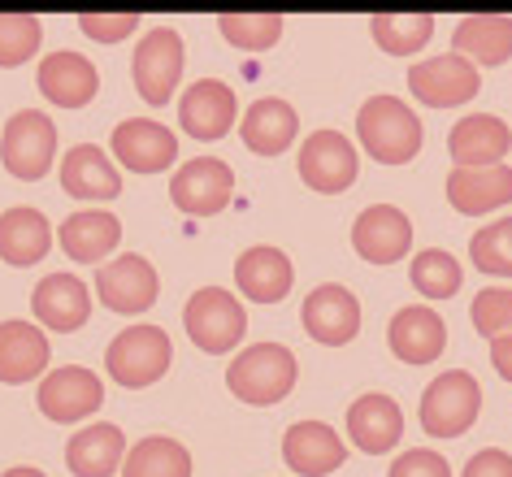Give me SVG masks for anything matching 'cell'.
<instances>
[{"instance_id":"37","label":"cell","mask_w":512,"mask_h":477,"mask_svg":"<svg viewBox=\"0 0 512 477\" xmlns=\"http://www.w3.org/2000/svg\"><path fill=\"white\" fill-rule=\"evenodd\" d=\"M40 48V18L31 14H0V70H14L35 57Z\"/></svg>"},{"instance_id":"40","label":"cell","mask_w":512,"mask_h":477,"mask_svg":"<svg viewBox=\"0 0 512 477\" xmlns=\"http://www.w3.org/2000/svg\"><path fill=\"white\" fill-rule=\"evenodd\" d=\"M387 477H452V469H447V460L439 456V451L413 447V451H404V456L391 464Z\"/></svg>"},{"instance_id":"4","label":"cell","mask_w":512,"mask_h":477,"mask_svg":"<svg viewBox=\"0 0 512 477\" xmlns=\"http://www.w3.org/2000/svg\"><path fill=\"white\" fill-rule=\"evenodd\" d=\"M478 408H482V386L473 373L465 369L439 373L421 395V430L430 438H456L478 421Z\"/></svg>"},{"instance_id":"6","label":"cell","mask_w":512,"mask_h":477,"mask_svg":"<svg viewBox=\"0 0 512 477\" xmlns=\"http://www.w3.org/2000/svg\"><path fill=\"white\" fill-rule=\"evenodd\" d=\"M57 157V126L48 113L40 109H22L9 118L5 139H0V161L5 170L22 178V183H35V178L48 174V165Z\"/></svg>"},{"instance_id":"33","label":"cell","mask_w":512,"mask_h":477,"mask_svg":"<svg viewBox=\"0 0 512 477\" xmlns=\"http://www.w3.org/2000/svg\"><path fill=\"white\" fill-rule=\"evenodd\" d=\"M374 44L391 57H413L430 44L434 35V18L430 14H374L369 18Z\"/></svg>"},{"instance_id":"11","label":"cell","mask_w":512,"mask_h":477,"mask_svg":"<svg viewBox=\"0 0 512 477\" xmlns=\"http://www.w3.org/2000/svg\"><path fill=\"white\" fill-rule=\"evenodd\" d=\"M35 404L48 421H61V425H74L83 417H92V412L105 404V386L92 369L83 365H66V369H53L48 378L40 382V395H35Z\"/></svg>"},{"instance_id":"28","label":"cell","mask_w":512,"mask_h":477,"mask_svg":"<svg viewBox=\"0 0 512 477\" xmlns=\"http://www.w3.org/2000/svg\"><path fill=\"white\" fill-rule=\"evenodd\" d=\"M447 200L456 213L482 217L512 200V170L508 165H486V170H452L447 174Z\"/></svg>"},{"instance_id":"41","label":"cell","mask_w":512,"mask_h":477,"mask_svg":"<svg viewBox=\"0 0 512 477\" xmlns=\"http://www.w3.org/2000/svg\"><path fill=\"white\" fill-rule=\"evenodd\" d=\"M460 477H512V456L508 451H499V447H486L465 464V473Z\"/></svg>"},{"instance_id":"27","label":"cell","mask_w":512,"mask_h":477,"mask_svg":"<svg viewBox=\"0 0 512 477\" xmlns=\"http://www.w3.org/2000/svg\"><path fill=\"white\" fill-rule=\"evenodd\" d=\"M239 135H243V144H248V152H256V157H278V152H287L291 139L300 135V118L287 100L265 96L243 113Z\"/></svg>"},{"instance_id":"17","label":"cell","mask_w":512,"mask_h":477,"mask_svg":"<svg viewBox=\"0 0 512 477\" xmlns=\"http://www.w3.org/2000/svg\"><path fill=\"white\" fill-rule=\"evenodd\" d=\"M235 113H239V100L222 79L191 83L183 100H178V122H183V131L191 139H222L235 126Z\"/></svg>"},{"instance_id":"35","label":"cell","mask_w":512,"mask_h":477,"mask_svg":"<svg viewBox=\"0 0 512 477\" xmlns=\"http://www.w3.org/2000/svg\"><path fill=\"white\" fill-rule=\"evenodd\" d=\"M217 27H222V40L230 48L265 53V48H274L278 35H283V14H222Z\"/></svg>"},{"instance_id":"32","label":"cell","mask_w":512,"mask_h":477,"mask_svg":"<svg viewBox=\"0 0 512 477\" xmlns=\"http://www.w3.org/2000/svg\"><path fill=\"white\" fill-rule=\"evenodd\" d=\"M122 477H191V456L183 443L152 434L126 451Z\"/></svg>"},{"instance_id":"13","label":"cell","mask_w":512,"mask_h":477,"mask_svg":"<svg viewBox=\"0 0 512 477\" xmlns=\"http://www.w3.org/2000/svg\"><path fill=\"white\" fill-rule=\"evenodd\" d=\"M352 248L369 265H395L413 248V222L391 204H374L352 222Z\"/></svg>"},{"instance_id":"22","label":"cell","mask_w":512,"mask_h":477,"mask_svg":"<svg viewBox=\"0 0 512 477\" xmlns=\"http://www.w3.org/2000/svg\"><path fill=\"white\" fill-rule=\"evenodd\" d=\"M348 438L369 456H382L404 438V412L391 395H361L348 408Z\"/></svg>"},{"instance_id":"18","label":"cell","mask_w":512,"mask_h":477,"mask_svg":"<svg viewBox=\"0 0 512 477\" xmlns=\"http://www.w3.org/2000/svg\"><path fill=\"white\" fill-rule=\"evenodd\" d=\"M387 343H391V352L400 356L404 365H430V360H439L443 347H447V326H443V317L434 313V308L408 304V308H400V313L391 317Z\"/></svg>"},{"instance_id":"24","label":"cell","mask_w":512,"mask_h":477,"mask_svg":"<svg viewBox=\"0 0 512 477\" xmlns=\"http://www.w3.org/2000/svg\"><path fill=\"white\" fill-rule=\"evenodd\" d=\"M61 187H66V196H79V200H118L122 174L96 144H79L61 161Z\"/></svg>"},{"instance_id":"25","label":"cell","mask_w":512,"mask_h":477,"mask_svg":"<svg viewBox=\"0 0 512 477\" xmlns=\"http://www.w3.org/2000/svg\"><path fill=\"white\" fill-rule=\"evenodd\" d=\"M452 53L469 66H504L512 57V18L504 14H473L460 18L452 31Z\"/></svg>"},{"instance_id":"23","label":"cell","mask_w":512,"mask_h":477,"mask_svg":"<svg viewBox=\"0 0 512 477\" xmlns=\"http://www.w3.org/2000/svg\"><path fill=\"white\" fill-rule=\"evenodd\" d=\"M53 248V226L40 209L18 204V209L0 213V261L5 265H40Z\"/></svg>"},{"instance_id":"12","label":"cell","mask_w":512,"mask_h":477,"mask_svg":"<svg viewBox=\"0 0 512 477\" xmlns=\"http://www.w3.org/2000/svg\"><path fill=\"white\" fill-rule=\"evenodd\" d=\"M300 178L322 196H339L356 183V148L339 131H317L300 148Z\"/></svg>"},{"instance_id":"15","label":"cell","mask_w":512,"mask_h":477,"mask_svg":"<svg viewBox=\"0 0 512 477\" xmlns=\"http://www.w3.org/2000/svg\"><path fill=\"white\" fill-rule=\"evenodd\" d=\"M113 157L135 174H161L178 161V139L170 126H161L152 118H126L113 131Z\"/></svg>"},{"instance_id":"39","label":"cell","mask_w":512,"mask_h":477,"mask_svg":"<svg viewBox=\"0 0 512 477\" xmlns=\"http://www.w3.org/2000/svg\"><path fill=\"white\" fill-rule=\"evenodd\" d=\"M79 27L100 44H118L126 35H135L139 14H79Z\"/></svg>"},{"instance_id":"26","label":"cell","mask_w":512,"mask_h":477,"mask_svg":"<svg viewBox=\"0 0 512 477\" xmlns=\"http://www.w3.org/2000/svg\"><path fill=\"white\" fill-rule=\"evenodd\" d=\"M48 369V334L31 321H0V382L22 386Z\"/></svg>"},{"instance_id":"29","label":"cell","mask_w":512,"mask_h":477,"mask_svg":"<svg viewBox=\"0 0 512 477\" xmlns=\"http://www.w3.org/2000/svg\"><path fill=\"white\" fill-rule=\"evenodd\" d=\"M235 282L239 291L256 304H278L296 282V269H291L287 252L278 248H248L235 261Z\"/></svg>"},{"instance_id":"38","label":"cell","mask_w":512,"mask_h":477,"mask_svg":"<svg viewBox=\"0 0 512 477\" xmlns=\"http://www.w3.org/2000/svg\"><path fill=\"white\" fill-rule=\"evenodd\" d=\"M469 317H473V330L482 334V339H508L512 334V291L504 287H486L478 291V300H473L469 308Z\"/></svg>"},{"instance_id":"2","label":"cell","mask_w":512,"mask_h":477,"mask_svg":"<svg viewBox=\"0 0 512 477\" xmlns=\"http://www.w3.org/2000/svg\"><path fill=\"white\" fill-rule=\"evenodd\" d=\"M296 378H300L296 356H291L283 343H256L248 352H239L235 365L226 369L230 395L243 399V404H252V408L278 404L283 395H291Z\"/></svg>"},{"instance_id":"7","label":"cell","mask_w":512,"mask_h":477,"mask_svg":"<svg viewBox=\"0 0 512 477\" xmlns=\"http://www.w3.org/2000/svg\"><path fill=\"white\" fill-rule=\"evenodd\" d=\"M131 74H135V92L148 105H165L178 87V74H183V40H178V31L152 27L135 48Z\"/></svg>"},{"instance_id":"1","label":"cell","mask_w":512,"mask_h":477,"mask_svg":"<svg viewBox=\"0 0 512 477\" xmlns=\"http://www.w3.org/2000/svg\"><path fill=\"white\" fill-rule=\"evenodd\" d=\"M361 148L382 165H404L421 152V122L417 113L395 96H369L356 113Z\"/></svg>"},{"instance_id":"30","label":"cell","mask_w":512,"mask_h":477,"mask_svg":"<svg viewBox=\"0 0 512 477\" xmlns=\"http://www.w3.org/2000/svg\"><path fill=\"white\" fill-rule=\"evenodd\" d=\"M118 239H122V222L105 209H83V213H74L61 222V248H66V256L79 265L105 261V256L118 248Z\"/></svg>"},{"instance_id":"36","label":"cell","mask_w":512,"mask_h":477,"mask_svg":"<svg viewBox=\"0 0 512 477\" xmlns=\"http://www.w3.org/2000/svg\"><path fill=\"white\" fill-rule=\"evenodd\" d=\"M469 261L482 269V274H499L512 278V217H499V222L482 226L469 243Z\"/></svg>"},{"instance_id":"34","label":"cell","mask_w":512,"mask_h":477,"mask_svg":"<svg viewBox=\"0 0 512 477\" xmlns=\"http://www.w3.org/2000/svg\"><path fill=\"white\" fill-rule=\"evenodd\" d=\"M408 278H413L417 295H426V300H447V295L460 291V265H456V256L443 248L417 252L413 265H408Z\"/></svg>"},{"instance_id":"21","label":"cell","mask_w":512,"mask_h":477,"mask_svg":"<svg viewBox=\"0 0 512 477\" xmlns=\"http://www.w3.org/2000/svg\"><path fill=\"white\" fill-rule=\"evenodd\" d=\"M31 308H35V317H40V326L66 334V330L87 326V317H92V291L74 274H48L40 287H35Z\"/></svg>"},{"instance_id":"10","label":"cell","mask_w":512,"mask_h":477,"mask_svg":"<svg viewBox=\"0 0 512 477\" xmlns=\"http://www.w3.org/2000/svg\"><path fill=\"white\" fill-rule=\"evenodd\" d=\"M235 191V170L217 157H196L170 178V196L187 217H213L230 204Z\"/></svg>"},{"instance_id":"5","label":"cell","mask_w":512,"mask_h":477,"mask_svg":"<svg viewBox=\"0 0 512 477\" xmlns=\"http://www.w3.org/2000/svg\"><path fill=\"white\" fill-rule=\"evenodd\" d=\"M183 326H187V339L209 356H222L230 352L243 330H248V317H243V304L235 300L230 291L222 287H200L196 295L187 300L183 308Z\"/></svg>"},{"instance_id":"42","label":"cell","mask_w":512,"mask_h":477,"mask_svg":"<svg viewBox=\"0 0 512 477\" xmlns=\"http://www.w3.org/2000/svg\"><path fill=\"white\" fill-rule=\"evenodd\" d=\"M491 365H495L499 378L512 382V334H508V339H495L491 343Z\"/></svg>"},{"instance_id":"19","label":"cell","mask_w":512,"mask_h":477,"mask_svg":"<svg viewBox=\"0 0 512 477\" xmlns=\"http://www.w3.org/2000/svg\"><path fill=\"white\" fill-rule=\"evenodd\" d=\"M283 460L291 473L326 477L348 460V447H343V438L326 421H300L283 434Z\"/></svg>"},{"instance_id":"8","label":"cell","mask_w":512,"mask_h":477,"mask_svg":"<svg viewBox=\"0 0 512 477\" xmlns=\"http://www.w3.org/2000/svg\"><path fill=\"white\" fill-rule=\"evenodd\" d=\"M408 87L421 105L430 109H456L473 100L482 92V79H478V66H469L465 57L447 53V57H430V61H417L408 70Z\"/></svg>"},{"instance_id":"43","label":"cell","mask_w":512,"mask_h":477,"mask_svg":"<svg viewBox=\"0 0 512 477\" xmlns=\"http://www.w3.org/2000/svg\"><path fill=\"white\" fill-rule=\"evenodd\" d=\"M0 477H48V473H40V469H27V464H22V469H9V473H0Z\"/></svg>"},{"instance_id":"20","label":"cell","mask_w":512,"mask_h":477,"mask_svg":"<svg viewBox=\"0 0 512 477\" xmlns=\"http://www.w3.org/2000/svg\"><path fill=\"white\" fill-rule=\"evenodd\" d=\"M35 83H40V92L53 100L61 109H83L92 105L96 92H100V74L87 57L79 53H53L40 61V74H35Z\"/></svg>"},{"instance_id":"16","label":"cell","mask_w":512,"mask_h":477,"mask_svg":"<svg viewBox=\"0 0 512 477\" xmlns=\"http://www.w3.org/2000/svg\"><path fill=\"white\" fill-rule=\"evenodd\" d=\"M300 321L317 343L343 347V343L356 339V330H361V300H356L348 287H339V282H326V287H317L309 300H304Z\"/></svg>"},{"instance_id":"31","label":"cell","mask_w":512,"mask_h":477,"mask_svg":"<svg viewBox=\"0 0 512 477\" xmlns=\"http://www.w3.org/2000/svg\"><path fill=\"white\" fill-rule=\"evenodd\" d=\"M122 456H126V434L109 421L87 425L66 443V464L74 477H109L118 473Z\"/></svg>"},{"instance_id":"9","label":"cell","mask_w":512,"mask_h":477,"mask_svg":"<svg viewBox=\"0 0 512 477\" xmlns=\"http://www.w3.org/2000/svg\"><path fill=\"white\" fill-rule=\"evenodd\" d=\"M96 295L105 300V308H113V313L135 317V313H144V308L157 304L161 278L144 256L126 252V256H118V261L96 269Z\"/></svg>"},{"instance_id":"14","label":"cell","mask_w":512,"mask_h":477,"mask_svg":"<svg viewBox=\"0 0 512 477\" xmlns=\"http://www.w3.org/2000/svg\"><path fill=\"white\" fill-rule=\"evenodd\" d=\"M512 148V131L495 113H469L452 126L447 135V152H452L456 170H486V165H504Z\"/></svg>"},{"instance_id":"3","label":"cell","mask_w":512,"mask_h":477,"mask_svg":"<svg viewBox=\"0 0 512 477\" xmlns=\"http://www.w3.org/2000/svg\"><path fill=\"white\" fill-rule=\"evenodd\" d=\"M170 360H174L170 334L157 330V326H131L105 347L109 378L118 386H131V391H144V386L161 382L165 369H170Z\"/></svg>"}]
</instances>
